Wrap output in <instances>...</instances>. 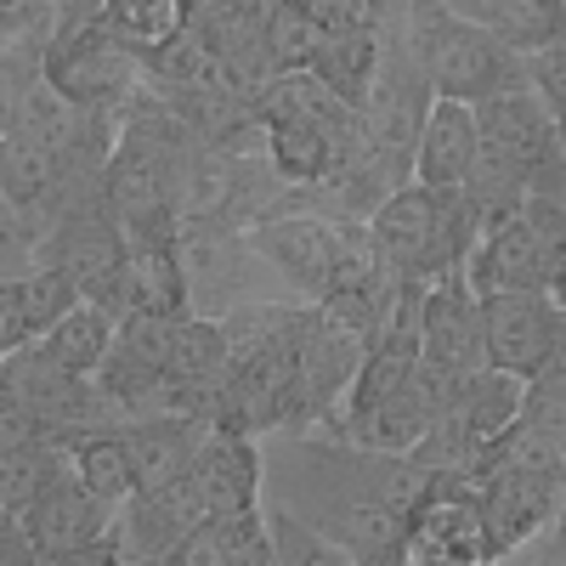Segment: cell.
Wrapping results in <instances>:
<instances>
[{
    "label": "cell",
    "mask_w": 566,
    "mask_h": 566,
    "mask_svg": "<svg viewBox=\"0 0 566 566\" xmlns=\"http://www.w3.org/2000/svg\"><path fill=\"white\" fill-rule=\"evenodd\" d=\"M272 464L277 504L317 527L346 560H397L402 515L424 493V470L408 453H380L357 442H317V437H283L277 453H261Z\"/></svg>",
    "instance_id": "cell-1"
},
{
    "label": "cell",
    "mask_w": 566,
    "mask_h": 566,
    "mask_svg": "<svg viewBox=\"0 0 566 566\" xmlns=\"http://www.w3.org/2000/svg\"><path fill=\"white\" fill-rule=\"evenodd\" d=\"M402 40L431 85V97L453 103H482L504 85H522V52L504 45L493 29L470 23L448 0H397Z\"/></svg>",
    "instance_id": "cell-2"
},
{
    "label": "cell",
    "mask_w": 566,
    "mask_h": 566,
    "mask_svg": "<svg viewBox=\"0 0 566 566\" xmlns=\"http://www.w3.org/2000/svg\"><path fill=\"white\" fill-rule=\"evenodd\" d=\"M566 266V221L555 193H527L510 221L488 227L476 250L464 255V283L476 295L493 290H555Z\"/></svg>",
    "instance_id": "cell-3"
},
{
    "label": "cell",
    "mask_w": 566,
    "mask_h": 566,
    "mask_svg": "<svg viewBox=\"0 0 566 566\" xmlns=\"http://www.w3.org/2000/svg\"><path fill=\"white\" fill-rule=\"evenodd\" d=\"M40 80L57 91L63 103L91 108V114H119L125 97L142 85V57L97 23H57L40 52Z\"/></svg>",
    "instance_id": "cell-4"
},
{
    "label": "cell",
    "mask_w": 566,
    "mask_h": 566,
    "mask_svg": "<svg viewBox=\"0 0 566 566\" xmlns=\"http://www.w3.org/2000/svg\"><path fill=\"white\" fill-rule=\"evenodd\" d=\"M476 108V142L482 154L504 159L527 176V193H555L560 199V119L522 85H504L493 97L470 103Z\"/></svg>",
    "instance_id": "cell-5"
},
{
    "label": "cell",
    "mask_w": 566,
    "mask_h": 566,
    "mask_svg": "<svg viewBox=\"0 0 566 566\" xmlns=\"http://www.w3.org/2000/svg\"><path fill=\"white\" fill-rule=\"evenodd\" d=\"M23 527H29L40 560H125L119 538H114V510L97 493H85L74 464H63L40 488V499L23 510Z\"/></svg>",
    "instance_id": "cell-6"
},
{
    "label": "cell",
    "mask_w": 566,
    "mask_h": 566,
    "mask_svg": "<svg viewBox=\"0 0 566 566\" xmlns=\"http://www.w3.org/2000/svg\"><path fill=\"white\" fill-rule=\"evenodd\" d=\"M566 352V312L555 290H493L482 295V357L515 380Z\"/></svg>",
    "instance_id": "cell-7"
},
{
    "label": "cell",
    "mask_w": 566,
    "mask_h": 566,
    "mask_svg": "<svg viewBox=\"0 0 566 566\" xmlns=\"http://www.w3.org/2000/svg\"><path fill=\"white\" fill-rule=\"evenodd\" d=\"M346 232H352V216H312V210L306 216H290V210H266L250 227V250L266 255L301 295L317 301L328 290V277H335V261L346 250Z\"/></svg>",
    "instance_id": "cell-8"
},
{
    "label": "cell",
    "mask_w": 566,
    "mask_h": 566,
    "mask_svg": "<svg viewBox=\"0 0 566 566\" xmlns=\"http://www.w3.org/2000/svg\"><path fill=\"white\" fill-rule=\"evenodd\" d=\"M470 493H476V515H482V533L493 544V560H504L515 544H527L538 527H549L560 510V482L515 470V464H488L470 482Z\"/></svg>",
    "instance_id": "cell-9"
},
{
    "label": "cell",
    "mask_w": 566,
    "mask_h": 566,
    "mask_svg": "<svg viewBox=\"0 0 566 566\" xmlns=\"http://www.w3.org/2000/svg\"><path fill=\"white\" fill-rule=\"evenodd\" d=\"M419 352L453 368V374H470L482 368V295L464 283V266L453 272H437L424 277L419 290Z\"/></svg>",
    "instance_id": "cell-10"
},
{
    "label": "cell",
    "mask_w": 566,
    "mask_h": 566,
    "mask_svg": "<svg viewBox=\"0 0 566 566\" xmlns=\"http://www.w3.org/2000/svg\"><path fill=\"white\" fill-rule=\"evenodd\" d=\"M476 108L470 103H453V97H431L419 119V136H413V154H408V170L413 181L424 187H459L470 159H476Z\"/></svg>",
    "instance_id": "cell-11"
},
{
    "label": "cell",
    "mask_w": 566,
    "mask_h": 566,
    "mask_svg": "<svg viewBox=\"0 0 566 566\" xmlns=\"http://www.w3.org/2000/svg\"><path fill=\"white\" fill-rule=\"evenodd\" d=\"M170 560L176 566H261V560H272V533H266L261 504L239 510V515H205L170 549Z\"/></svg>",
    "instance_id": "cell-12"
},
{
    "label": "cell",
    "mask_w": 566,
    "mask_h": 566,
    "mask_svg": "<svg viewBox=\"0 0 566 566\" xmlns=\"http://www.w3.org/2000/svg\"><path fill=\"white\" fill-rule=\"evenodd\" d=\"M323 91H335L340 103H363L368 97V80L380 69V29H317L312 52L301 63Z\"/></svg>",
    "instance_id": "cell-13"
},
{
    "label": "cell",
    "mask_w": 566,
    "mask_h": 566,
    "mask_svg": "<svg viewBox=\"0 0 566 566\" xmlns=\"http://www.w3.org/2000/svg\"><path fill=\"white\" fill-rule=\"evenodd\" d=\"M193 7H199V0H103L97 23L125 45V52L148 57V52L170 45L187 23H193Z\"/></svg>",
    "instance_id": "cell-14"
},
{
    "label": "cell",
    "mask_w": 566,
    "mask_h": 566,
    "mask_svg": "<svg viewBox=\"0 0 566 566\" xmlns=\"http://www.w3.org/2000/svg\"><path fill=\"white\" fill-rule=\"evenodd\" d=\"M69 464L74 476L85 482V493H97L108 510H119L130 493H136V470H130V453H125V431L119 424H103V431H85L69 442Z\"/></svg>",
    "instance_id": "cell-15"
},
{
    "label": "cell",
    "mask_w": 566,
    "mask_h": 566,
    "mask_svg": "<svg viewBox=\"0 0 566 566\" xmlns=\"http://www.w3.org/2000/svg\"><path fill=\"white\" fill-rule=\"evenodd\" d=\"M108 340H114V317L103 306H91V301H74L45 335H34V346L45 357L74 368V374H97L103 357H108Z\"/></svg>",
    "instance_id": "cell-16"
},
{
    "label": "cell",
    "mask_w": 566,
    "mask_h": 566,
    "mask_svg": "<svg viewBox=\"0 0 566 566\" xmlns=\"http://www.w3.org/2000/svg\"><path fill=\"white\" fill-rule=\"evenodd\" d=\"M52 29H57V0H0V69L34 80Z\"/></svg>",
    "instance_id": "cell-17"
},
{
    "label": "cell",
    "mask_w": 566,
    "mask_h": 566,
    "mask_svg": "<svg viewBox=\"0 0 566 566\" xmlns=\"http://www.w3.org/2000/svg\"><path fill=\"white\" fill-rule=\"evenodd\" d=\"M63 464H69V442H57V437H40V442H23V448H0V510L23 515Z\"/></svg>",
    "instance_id": "cell-18"
},
{
    "label": "cell",
    "mask_w": 566,
    "mask_h": 566,
    "mask_svg": "<svg viewBox=\"0 0 566 566\" xmlns=\"http://www.w3.org/2000/svg\"><path fill=\"white\" fill-rule=\"evenodd\" d=\"M34 266V227L12 210V199L0 193V277Z\"/></svg>",
    "instance_id": "cell-19"
},
{
    "label": "cell",
    "mask_w": 566,
    "mask_h": 566,
    "mask_svg": "<svg viewBox=\"0 0 566 566\" xmlns=\"http://www.w3.org/2000/svg\"><path fill=\"white\" fill-rule=\"evenodd\" d=\"M23 340H34V328L23 306V272H12V277H0V357L18 352Z\"/></svg>",
    "instance_id": "cell-20"
},
{
    "label": "cell",
    "mask_w": 566,
    "mask_h": 566,
    "mask_svg": "<svg viewBox=\"0 0 566 566\" xmlns=\"http://www.w3.org/2000/svg\"><path fill=\"white\" fill-rule=\"evenodd\" d=\"M29 560H40V549H34V538L23 527V515L0 510V566H29Z\"/></svg>",
    "instance_id": "cell-21"
},
{
    "label": "cell",
    "mask_w": 566,
    "mask_h": 566,
    "mask_svg": "<svg viewBox=\"0 0 566 566\" xmlns=\"http://www.w3.org/2000/svg\"><path fill=\"white\" fill-rule=\"evenodd\" d=\"M18 103H23V80L12 69H0V136L18 125Z\"/></svg>",
    "instance_id": "cell-22"
}]
</instances>
